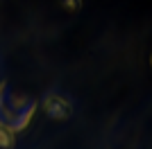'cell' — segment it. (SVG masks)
<instances>
[{
	"instance_id": "1",
	"label": "cell",
	"mask_w": 152,
	"mask_h": 149,
	"mask_svg": "<svg viewBox=\"0 0 152 149\" xmlns=\"http://www.w3.org/2000/svg\"><path fill=\"white\" fill-rule=\"evenodd\" d=\"M43 111L55 120H66V118H70L73 106H70V102L66 97H61L57 93H50V95H45V99H43Z\"/></svg>"
},
{
	"instance_id": "2",
	"label": "cell",
	"mask_w": 152,
	"mask_h": 149,
	"mask_svg": "<svg viewBox=\"0 0 152 149\" xmlns=\"http://www.w3.org/2000/svg\"><path fill=\"white\" fill-rule=\"evenodd\" d=\"M16 145V133L0 124V149H12Z\"/></svg>"
},
{
	"instance_id": "3",
	"label": "cell",
	"mask_w": 152,
	"mask_h": 149,
	"mask_svg": "<svg viewBox=\"0 0 152 149\" xmlns=\"http://www.w3.org/2000/svg\"><path fill=\"white\" fill-rule=\"evenodd\" d=\"M61 5L68 9V12H77L82 7V0H61Z\"/></svg>"
}]
</instances>
